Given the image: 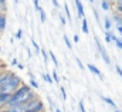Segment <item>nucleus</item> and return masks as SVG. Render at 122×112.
<instances>
[{
	"label": "nucleus",
	"instance_id": "f257e3e1",
	"mask_svg": "<svg viewBox=\"0 0 122 112\" xmlns=\"http://www.w3.org/2000/svg\"><path fill=\"white\" fill-rule=\"evenodd\" d=\"M21 84H23V82H21V78H20L19 75L13 74L11 78L7 81V84H4L3 87H0V92H3V94H10V95H11Z\"/></svg>",
	"mask_w": 122,
	"mask_h": 112
},
{
	"label": "nucleus",
	"instance_id": "f03ea898",
	"mask_svg": "<svg viewBox=\"0 0 122 112\" xmlns=\"http://www.w3.org/2000/svg\"><path fill=\"white\" fill-rule=\"evenodd\" d=\"M94 41H95V46L98 47V51H99V54H101V57H102V60L105 61V64H107V65H111V60H109V57H108V54H107V51L104 50V47L101 46V43H99V40H98L97 36H94Z\"/></svg>",
	"mask_w": 122,
	"mask_h": 112
},
{
	"label": "nucleus",
	"instance_id": "7ed1b4c3",
	"mask_svg": "<svg viewBox=\"0 0 122 112\" xmlns=\"http://www.w3.org/2000/svg\"><path fill=\"white\" fill-rule=\"evenodd\" d=\"M13 72L11 71H4V72H0V87H3L4 84H7V81L11 78Z\"/></svg>",
	"mask_w": 122,
	"mask_h": 112
},
{
	"label": "nucleus",
	"instance_id": "20e7f679",
	"mask_svg": "<svg viewBox=\"0 0 122 112\" xmlns=\"http://www.w3.org/2000/svg\"><path fill=\"white\" fill-rule=\"evenodd\" d=\"M87 67H88V70L91 71L94 75H97L99 80H102V81H104V75H102V72H101V71H99V70L94 65V64H87Z\"/></svg>",
	"mask_w": 122,
	"mask_h": 112
},
{
	"label": "nucleus",
	"instance_id": "39448f33",
	"mask_svg": "<svg viewBox=\"0 0 122 112\" xmlns=\"http://www.w3.org/2000/svg\"><path fill=\"white\" fill-rule=\"evenodd\" d=\"M74 4H75V7H77L78 17H80V19H84V17H85V14H84V6H82V3H81L80 0H75V1H74Z\"/></svg>",
	"mask_w": 122,
	"mask_h": 112
},
{
	"label": "nucleus",
	"instance_id": "423d86ee",
	"mask_svg": "<svg viewBox=\"0 0 122 112\" xmlns=\"http://www.w3.org/2000/svg\"><path fill=\"white\" fill-rule=\"evenodd\" d=\"M6 24H7L6 14H4V13H0V33H3V31L6 30Z\"/></svg>",
	"mask_w": 122,
	"mask_h": 112
},
{
	"label": "nucleus",
	"instance_id": "0eeeda50",
	"mask_svg": "<svg viewBox=\"0 0 122 112\" xmlns=\"http://www.w3.org/2000/svg\"><path fill=\"white\" fill-rule=\"evenodd\" d=\"M9 98H10V94H3V92H0V107H4V105L7 104Z\"/></svg>",
	"mask_w": 122,
	"mask_h": 112
},
{
	"label": "nucleus",
	"instance_id": "6e6552de",
	"mask_svg": "<svg viewBox=\"0 0 122 112\" xmlns=\"http://www.w3.org/2000/svg\"><path fill=\"white\" fill-rule=\"evenodd\" d=\"M101 99H102V101H104L105 104H108V105H111L112 108H117V104H115V102H114V101H112L111 98H108V97H102Z\"/></svg>",
	"mask_w": 122,
	"mask_h": 112
},
{
	"label": "nucleus",
	"instance_id": "1a4fd4ad",
	"mask_svg": "<svg viewBox=\"0 0 122 112\" xmlns=\"http://www.w3.org/2000/svg\"><path fill=\"white\" fill-rule=\"evenodd\" d=\"M111 26H112L111 19H109V17H105V20H104V27H105V30L109 31V30H111Z\"/></svg>",
	"mask_w": 122,
	"mask_h": 112
},
{
	"label": "nucleus",
	"instance_id": "9d476101",
	"mask_svg": "<svg viewBox=\"0 0 122 112\" xmlns=\"http://www.w3.org/2000/svg\"><path fill=\"white\" fill-rule=\"evenodd\" d=\"M81 28H82V33H85V34L90 31V30H88V23H87V19H85V17H84L82 21H81Z\"/></svg>",
	"mask_w": 122,
	"mask_h": 112
},
{
	"label": "nucleus",
	"instance_id": "9b49d317",
	"mask_svg": "<svg viewBox=\"0 0 122 112\" xmlns=\"http://www.w3.org/2000/svg\"><path fill=\"white\" fill-rule=\"evenodd\" d=\"M111 4H112V1H101V9L105 10V11H108L111 9Z\"/></svg>",
	"mask_w": 122,
	"mask_h": 112
},
{
	"label": "nucleus",
	"instance_id": "f8f14e48",
	"mask_svg": "<svg viewBox=\"0 0 122 112\" xmlns=\"http://www.w3.org/2000/svg\"><path fill=\"white\" fill-rule=\"evenodd\" d=\"M112 20L117 23V27H122V16H118V14H115V16L112 17Z\"/></svg>",
	"mask_w": 122,
	"mask_h": 112
},
{
	"label": "nucleus",
	"instance_id": "ddd939ff",
	"mask_svg": "<svg viewBox=\"0 0 122 112\" xmlns=\"http://www.w3.org/2000/svg\"><path fill=\"white\" fill-rule=\"evenodd\" d=\"M47 54H48V56L51 57V60H53V62H54V64H56V67L58 68V67H60V64H58V61H57V57H56V54H54V53H53L51 50H50V51H47Z\"/></svg>",
	"mask_w": 122,
	"mask_h": 112
},
{
	"label": "nucleus",
	"instance_id": "4468645a",
	"mask_svg": "<svg viewBox=\"0 0 122 112\" xmlns=\"http://www.w3.org/2000/svg\"><path fill=\"white\" fill-rule=\"evenodd\" d=\"M62 40H64V43H65V46L68 47V50H72V44H71V41H70V38L67 37V34H64V36H62Z\"/></svg>",
	"mask_w": 122,
	"mask_h": 112
},
{
	"label": "nucleus",
	"instance_id": "2eb2a0df",
	"mask_svg": "<svg viewBox=\"0 0 122 112\" xmlns=\"http://www.w3.org/2000/svg\"><path fill=\"white\" fill-rule=\"evenodd\" d=\"M51 78H53V82H57V84H60V77H58V74H57V71H56V70L51 72Z\"/></svg>",
	"mask_w": 122,
	"mask_h": 112
},
{
	"label": "nucleus",
	"instance_id": "dca6fc26",
	"mask_svg": "<svg viewBox=\"0 0 122 112\" xmlns=\"http://www.w3.org/2000/svg\"><path fill=\"white\" fill-rule=\"evenodd\" d=\"M41 75H43V78H44V81H46V82L53 84V78H51V75H50V74H41Z\"/></svg>",
	"mask_w": 122,
	"mask_h": 112
},
{
	"label": "nucleus",
	"instance_id": "f3484780",
	"mask_svg": "<svg viewBox=\"0 0 122 112\" xmlns=\"http://www.w3.org/2000/svg\"><path fill=\"white\" fill-rule=\"evenodd\" d=\"M46 20H47V16H46L44 10L41 9V10H40V21H41V23H46Z\"/></svg>",
	"mask_w": 122,
	"mask_h": 112
},
{
	"label": "nucleus",
	"instance_id": "a211bd4d",
	"mask_svg": "<svg viewBox=\"0 0 122 112\" xmlns=\"http://www.w3.org/2000/svg\"><path fill=\"white\" fill-rule=\"evenodd\" d=\"M31 44H33V46H34V48H36V53H37V54H40V51H41V48H40V46H38V44H37V41H36V40H34V38H33V40H31Z\"/></svg>",
	"mask_w": 122,
	"mask_h": 112
},
{
	"label": "nucleus",
	"instance_id": "6ab92c4d",
	"mask_svg": "<svg viewBox=\"0 0 122 112\" xmlns=\"http://www.w3.org/2000/svg\"><path fill=\"white\" fill-rule=\"evenodd\" d=\"M40 54H41V57H43V60H44V62L47 64V62H48V54H47V51H44V50H41V51H40Z\"/></svg>",
	"mask_w": 122,
	"mask_h": 112
},
{
	"label": "nucleus",
	"instance_id": "aec40b11",
	"mask_svg": "<svg viewBox=\"0 0 122 112\" xmlns=\"http://www.w3.org/2000/svg\"><path fill=\"white\" fill-rule=\"evenodd\" d=\"M7 112H23L21 111V107H11V108H9Z\"/></svg>",
	"mask_w": 122,
	"mask_h": 112
},
{
	"label": "nucleus",
	"instance_id": "412c9836",
	"mask_svg": "<svg viewBox=\"0 0 122 112\" xmlns=\"http://www.w3.org/2000/svg\"><path fill=\"white\" fill-rule=\"evenodd\" d=\"M114 4L117 6V10H118L119 13H122V0H118V1H115Z\"/></svg>",
	"mask_w": 122,
	"mask_h": 112
},
{
	"label": "nucleus",
	"instance_id": "4be33fe9",
	"mask_svg": "<svg viewBox=\"0 0 122 112\" xmlns=\"http://www.w3.org/2000/svg\"><path fill=\"white\" fill-rule=\"evenodd\" d=\"M64 10H65V14H67V19H68V20L71 21L72 19H71V13H70V9L67 7V4H64Z\"/></svg>",
	"mask_w": 122,
	"mask_h": 112
},
{
	"label": "nucleus",
	"instance_id": "5701e85b",
	"mask_svg": "<svg viewBox=\"0 0 122 112\" xmlns=\"http://www.w3.org/2000/svg\"><path fill=\"white\" fill-rule=\"evenodd\" d=\"M105 41H107V44L112 41V40H111V31H107V33H105Z\"/></svg>",
	"mask_w": 122,
	"mask_h": 112
},
{
	"label": "nucleus",
	"instance_id": "b1692460",
	"mask_svg": "<svg viewBox=\"0 0 122 112\" xmlns=\"http://www.w3.org/2000/svg\"><path fill=\"white\" fill-rule=\"evenodd\" d=\"M60 92H61V95H62V99L65 101V99H67V92H65L64 87H60Z\"/></svg>",
	"mask_w": 122,
	"mask_h": 112
},
{
	"label": "nucleus",
	"instance_id": "393cba45",
	"mask_svg": "<svg viewBox=\"0 0 122 112\" xmlns=\"http://www.w3.org/2000/svg\"><path fill=\"white\" fill-rule=\"evenodd\" d=\"M30 85L34 88V89H37V88H38V84H37V81H36V80H30Z\"/></svg>",
	"mask_w": 122,
	"mask_h": 112
},
{
	"label": "nucleus",
	"instance_id": "a878e982",
	"mask_svg": "<svg viewBox=\"0 0 122 112\" xmlns=\"http://www.w3.org/2000/svg\"><path fill=\"white\" fill-rule=\"evenodd\" d=\"M34 9H36L38 13H40V10H41V7H40V3H38L37 0H34Z\"/></svg>",
	"mask_w": 122,
	"mask_h": 112
},
{
	"label": "nucleus",
	"instance_id": "bb28decb",
	"mask_svg": "<svg viewBox=\"0 0 122 112\" xmlns=\"http://www.w3.org/2000/svg\"><path fill=\"white\" fill-rule=\"evenodd\" d=\"M75 61H77V64H78V67H80V68H81V70H84V64H82V62H81V60H80V58H78V57H75Z\"/></svg>",
	"mask_w": 122,
	"mask_h": 112
},
{
	"label": "nucleus",
	"instance_id": "cd10ccee",
	"mask_svg": "<svg viewBox=\"0 0 122 112\" xmlns=\"http://www.w3.org/2000/svg\"><path fill=\"white\" fill-rule=\"evenodd\" d=\"M115 71H117V74H118V75L122 78V68L119 67V65H117V67H115Z\"/></svg>",
	"mask_w": 122,
	"mask_h": 112
},
{
	"label": "nucleus",
	"instance_id": "c85d7f7f",
	"mask_svg": "<svg viewBox=\"0 0 122 112\" xmlns=\"http://www.w3.org/2000/svg\"><path fill=\"white\" fill-rule=\"evenodd\" d=\"M60 23H61V26H65V23H67V20L64 19L62 14H60Z\"/></svg>",
	"mask_w": 122,
	"mask_h": 112
},
{
	"label": "nucleus",
	"instance_id": "c756f323",
	"mask_svg": "<svg viewBox=\"0 0 122 112\" xmlns=\"http://www.w3.org/2000/svg\"><path fill=\"white\" fill-rule=\"evenodd\" d=\"M80 111H81V112H87V111H85V107H84V102H82V101H80Z\"/></svg>",
	"mask_w": 122,
	"mask_h": 112
},
{
	"label": "nucleus",
	"instance_id": "7c9ffc66",
	"mask_svg": "<svg viewBox=\"0 0 122 112\" xmlns=\"http://www.w3.org/2000/svg\"><path fill=\"white\" fill-rule=\"evenodd\" d=\"M53 4H54V6H56V7H60V3H58V1H57V0H53Z\"/></svg>",
	"mask_w": 122,
	"mask_h": 112
},
{
	"label": "nucleus",
	"instance_id": "2f4dec72",
	"mask_svg": "<svg viewBox=\"0 0 122 112\" xmlns=\"http://www.w3.org/2000/svg\"><path fill=\"white\" fill-rule=\"evenodd\" d=\"M19 64V61H17V58H14L13 61H11V65H17Z\"/></svg>",
	"mask_w": 122,
	"mask_h": 112
},
{
	"label": "nucleus",
	"instance_id": "473e14b6",
	"mask_svg": "<svg viewBox=\"0 0 122 112\" xmlns=\"http://www.w3.org/2000/svg\"><path fill=\"white\" fill-rule=\"evenodd\" d=\"M74 41H75V43H78V41H80V37H78V36H77V34H75V36H74Z\"/></svg>",
	"mask_w": 122,
	"mask_h": 112
},
{
	"label": "nucleus",
	"instance_id": "72a5a7b5",
	"mask_svg": "<svg viewBox=\"0 0 122 112\" xmlns=\"http://www.w3.org/2000/svg\"><path fill=\"white\" fill-rule=\"evenodd\" d=\"M17 38H21V30L17 31Z\"/></svg>",
	"mask_w": 122,
	"mask_h": 112
},
{
	"label": "nucleus",
	"instance_id": "f704fd0d",
	"mask_svg": "<svg viewBox=\"0 0 122 112\" xmlns=\"http://www.w3.org/2000/svg\"><path fill=\"white\" fill-rule=\"evenodd\" d=\"M27 57H29V58H30V57H31V53H30V48H27Z\"/></svg>",
	"mask_w": 122,
	"mask_h": 112
},
{
	"label": "nucleus",
	"instance_id": "c9c22d12",
	"mask_svg": "<svg viewBox=\"0 0 122 112\" xmlns=\"http://www.w3.org/2000/svg\"><path fill=\"white\" fill-rule=\"evenodd\" d=\"M17 67H19L20 70H24V65H21V64H17Z\"/></svg>",
	"mask_w": 122,
	"mask_h": 112
},
{
	"label": "nucleus",
	"instance_id": "e433bc0d",
	"mask_svg": "<svg viewBox=\"0 0 122 112\" xmlns=\"http://www.w3.org/2000/svg\"><path fill=\"white\" fill-rule=\"evenodd\" d=\"M117 28H118V31H119V34L122 36V27H117Z\"/></svg>",
	"mask_w": 122,
	"mask_h": 112
},
{
	"label": "nucleus",
	"instance_id": "4c0bfd02",
	"mask_svg": "<svg viewBox=\"0 0 122 112\" xmlns=\"http://www.w3.org/2000/svg\"><path fill=\"white\" fill-rule=\"evenodd\" d=\"M54 111H56V112H61L60 109H58V108H54Z\"/></svg>",
	"mask_w": 122,
	"mask_h": 112
},
{
	"label": "nucleus",
	"instance_id": "58836bf2",
	"mask_svg": "<svg viewBox=\"0 0 122 112\" xmlns=\"http://www.w3.org/2000/svg\"><path fill=\"white\" fill-rule=\"evenodd\" d=\"M114 112H121V111H118V109H114Z\"/></svg>",
	"mask_w": 122,
	"mask_h": 112
},
{
	"label": "nucleus",
	"instance_id": "ea45409f",
	"mask_svg": "<svg viewBox=\"0 0 122 112\" xmlns=\"http://www.w3.org/2000/svg\"><path fill=\"white\" fill-rule=\"evenodd\" d=\"M0 51H1V47H0Z\"/></svg>",
	"mask_w": 122,
	"mask_h": 112
},
{
	"label": "nucleus",
	"instance_id": "a19ab883",
	"mask_svg": "<svg viewBox=\"0 0 122 112\" xmlns=\"http://www.w3.org/2000/svg\"><path fill=\"white\" fill-rule=\"evenodd\" d=\"M121 41H122V38H121Z\"/></svg>",
	"mask_w": 122,
	"mask_h": 112
}]
</instances>
